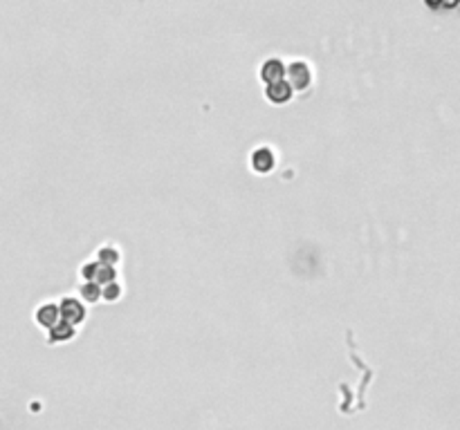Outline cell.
Listing matches in <instances>:
<instances>
[{
	"mask_svg": "<svg viewBox=\"0 0 460 430\" xmlns=\"http://www.w3.org/2000/svg\"><path fill=\"white\" fill-rule=\"evenodd\" d=\"M285 81L297 90H308L312 85V68L305 63V61H292L290 65H285Z\"/></svg>",
	"mask_w": 460,
	"mask_h": 430,
	"instance_id": "cell-1",
	"label": "cell"
},
{
	"mask_svg": "<svg viewBox=\"0 0 460 430\" xmlns=\"http://www.w3.org/2000/svg\"><path fill=\"white\" fill-rule=\"evenodd\" d=\"M58 318L63 322H68V325L76 327L79 322L86 320V305L79 298L68 296V298H63L58 303Z\"/></svg>",
	"mask_w": 460,
	"mask_h": 430,
	"instance_id": "cell-2",
	"label": "cell"
},
{
	"mask_svg": "<svg viewBox=\"0 0 460 430\" xmlns=\"http://www.w3.org/2000/svg\"><path fill=\"white\" fill-rule=\"evenodd\" d=\"M258 76L265 85L283 81L285 79V63L281 58H267L265 63L258 68Z\"/></svg>",
	"mask_w": 460,
	"mask_h": 430,
	"instance_id": "cell-3",
	"label": "cell"
},
{
	"mask_svg": "<svg viewBox=\"0 0 460 430\" xmlns=\"http://www.w3.org/2000/svg\"><path fill=\"white\" fill-rule=\"evenodd\" d=\"M265 97L274 105H283V103H287L290 99L295 97V92H292V88H290V83L283 79V81H276V83L265 85Z\"/></svg>",
	"mask_w": 460,
	"mask_h": 430,
	"instance_id": "cell-4",
	"label": "cell"
},
{
	"mask_svg": "<svg viewBox=\"0 0 460 430\" xmlns=\"http://www.w3.org/2000/svg\"><path fill=\"white\" fill-rule=\"evenodd\" d=\"M250 164H252V168H254L256 173L265 175V173H270V171H272L274 164H276V159H274V152H272L267 146H260V148H256V150L252 152Z\"/></svg>",
	"mask_w": 460,
	"mask_h": 430,
	"instance_id": "cell-5",
	"label": "cell"
},
{
	"mask_svg": "<svg viewBox=\"0 0 460 430\" xmlns=\"http://www.w3.org/2000/svg\"><path fill=\"white\" fill-rule=\"evenodd\" d=\"M36 322L43 327V330H52L56 322L61 320L58 318V305L56 303H43L39 310H36Z\"/></svg>",
	"mask_w": 460,
	"mask_h": 430,
	"instance_id": "cell-6",
	"label": "cell"
},
{
	"mask_svg": "<svg viewBox=\"0 0 460 430\" xmlns=\"http://www.w3.org/2000/svg\"><path fill=\"white\" fill-rule=\"evenodd\" d=\"M76 336V327L68 325V322L58 320L52 330H48V343L50 345H56V343H68Z\"/></svg>",
	"mask_w": 460,
	"mask_h": 430,
	"instance_id": "cell-7",
	"label": "cell"
},
{
	"mask_svg": "<svg viewBox=\"0 0 460 430\" xmlns=\"http://www.w3.org/2000/svg\"><path fill=\"white\" fill-rule=\"evenodd\" d=\"M119 260H121V253H119L117 247H113V244H103V247H99V251H97V263L99 265L117 267Z\"/></svg>",
	"mask_w": 460,
	"mask_h": 430,
	"instance_id": "cell-8",
	"label": "cell"
},
{
	"mask_svg": "<svg viewBox=\"0 0 460 430\" xmlns=\"http://www.w3.org/2000/svg\"><path fill=\"white\" fill-rule=\"evenodd\" d=\"M79 294H81V298L86 300V303H97V300H101V287L97 285V283H83L81 287H79Z\"/></svg>",
	"mask_w": 460,
	"mask_h": 430,
	"instance_id": "cell-9",
	"label": "cell"
},
{
	"mask_svg": "<svg viewBox=\"0 0 460 430\" xmlns=\"http://www.w3.org/2000/svg\"><path fill=\"white\" fill-rule=\"evenodd\" d=\"M115 280H117V269H115V267L99 265L97 276H95V283H97L99 287H103V285H111V283H115Z\"/></svg>",
	"mask_w": 460,
	"mask_h": 430,
	"instance_id": "cell-10",
	"label": "cell"
},
{
	"mask_svg": "<svg viewBox=\"0 0 460 430\" xmlns=\"http://www.w3.org/2000/svg\"><path fill=\"white\" fill-rule=\"evenodd\" d=\"M101 298L108 300V303L119 300V298H121V285H119L117 280L111 283V285H103V287H101Z\"/></svg>",
	"mask_w": 460,
	"mask_h": 430,
	"instance_id": "cell-11",
	"label": "cell"
},
{
	"mask_svg": "<svg viewBox=\"0 0 460 430\" xmlns=\"http://www.w3.org/2000/svg\"><path fill=\"white\" fill-rule=\"evenodd\" d=\"M97 269H99V263H97V260H90V263H83V265H81V269H79L83 283H95Z\"/></svg>",
	"mask_w": 460,
	"mask_h": 430,
	"instance_id": "cell-12",
	"label": "cell"
}]
</instances>
